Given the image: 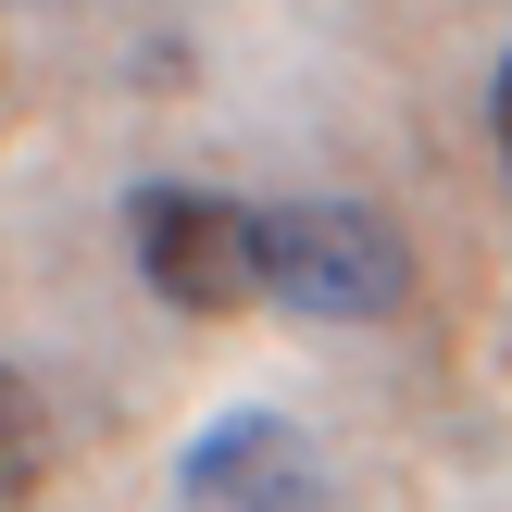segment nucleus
Listing matches in <instances>:
<instances>
[{"label": "nucleus", "mask_w": 512, "mask_h": 512, "mask_svg": "<svg viewBox=\"0 0 512 512\" xmlns=\"http://www.w3.org/2000/svg\"><path fill=\"white\" fill-rule=\"evenodd\" d=\"M38 475H50V413H38V388L0 363V512L38 500Z\"/></svg>", "instance_id": "nucleus-4"}, {"label": "nucleus", "mask_w": 512, "mask_h": 512, "mask_svg": "<svg viewBox=\"0 0 512 512\" xmlns=\"http://www.w3.org/2000/svg\"><path fill=\"white\" fill-rule=\"evenodd\" d=\"M188 500L200 512H325V463L288 413H225L188 450Z\"/></svg>", "instance_id": "nucleus-3"}, {"label": "nucleus", "mask_w": 512, "mask_h": 512, "mask_svg": "<svg viewBox=\"0 0 512 512\" xmlns=\"http://www.w3.org/2000/svg\"><path fill=\"white\" fill-rule=\"evenodd\" d=\"M250 263H263V300L313 325H375L413 300V238L375 200H275L250 213Z\"/></svg>", "instance_id": "nucleus-1"}, {"label": "nucleus", "mask_w": 512, "mask_h": 512, "mask_svg": "<svg viewBox=\"0 0 512 512\" xmlns=\"http://www.w3.org/2000/svg\"><path fill=\"white\" fill-rule=\"evenodd\" d=\"M125 250L175 313H250L263 263H250V200L225 188H138L125 200Z\"/></svg>", "instance_id": "nucleus-2"}, {"label": "nucleus", "mask_w": 512, "mask_h": 512, "mask_svg": "<svg viewBox=\"0 0 512 512\" xmlns=\"http://www.w3.org/2000/svg\"><path fill=\"white\" fill-rule=\"evenodd\" d=\"M488 125H500V175H512V63H500V88H488Z\"/></svg>", "instance_id": "nucleus-5"}]
</instances>
